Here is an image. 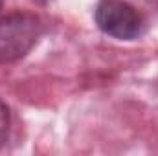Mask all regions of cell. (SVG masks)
Here are the masks:
<instances>
[{"label":"cell","mask_w":158,"mask_h":156,"mask_svg":"<svg viewBox=\"0 0 158 156\" xmlns=\"http://www.w3.org/2000/svg\"><path fill=\"white\" fill-rule=\"evenodd\" d=\"M42 22L33 13H11L0 18V64L22 59L39 40Z\"/></svg>","instance_id":"6da1fadb"},{"label":"cell","mask_w":158,"mask_h":156,"mask_svg":"<svg viewBox=\"0 0 158 156\" xmlns=\"http://www.w3.org/2000/svg\"><path fill=\"white\" fill-rule=\"evenodd\" d=\"M94 20L105 35L119 40H134L145 30L143 17L125 0H101L94 9Z\"/></svg>","instance_id":"7a4b0ae2"},{"label":"cell","mask_w":158,"mask_h":156,"mask_svg":"<svg viewBox=\"0 0 158 156\" xmlns=\"http://www.w3.org/2000/svg\"><path fill=\"white\" fill-rule=\"evenodd\" d=\"M11 132V112L4 101H0V149L6 145Z\"/></svg>","instance_id":"3957f363"},{"label":"cell","mask_w":158,"mask_h":156,"mask_svg":"<svg viewBox=\"0 0 158 156\" xmlns=\"http://www.w3.org/2000/svg\"><path fill=\"white\" fill-rule=\"evenodd\" d=\"M0 7H2V0H0Z\"/></svg>","instance_id":"277c9868"},{"label":"cell","mask_w":158,"mask_h":156,"mask_svg":"<svg viewBox=\"0 0 158 156\" xmlns=\"http://www.w3.org/2000/svg\"><path fill=\"white\" fill-rule=\"evenodd\" d=\"M42 2H46V0H42Z\"/></svg>","instance_id":"5b68a950"}]
</instances>
